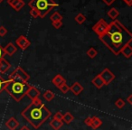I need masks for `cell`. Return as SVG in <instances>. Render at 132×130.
Segmentation results:
<instances>
[{
	"label": "cell",
	"mask_w": 132,
	"mask_h": 130,
	"mask_svg": "<svg viewBox=\"0 0 132 130\" xmlns=\"http://www.w3.org/2000/svg\"><path fill=\"white\" fill-rule=\"evenodd\" d=\"M100 40L111 53L119 55L121 50L131 42L132 33L120 21L114 20L109 24L108 30Z\"/></svg>",
	"instance_id": "cell-1"
},
{
	"label": "cell",
	"mask_w": 132,
	"mask_h": 130,
	"mask_svg": "<svg viewBox=\"0 0 132 130\" xmlns=\"http://www.w3.org/2000/svg\"><path fill=\"white\" fill-rule=\"evenodd\" d=\"M21 116L33 126L39 128L50 117L52 113L40 99H35L21 112Z\"/></svg>",
	"instance_id": "cell-2"
},
{
	"label": "cell",
	"mask_w": 132,
	"mask_h": 130,
	"mask_svg": "<svg viewBox=\"0 0 132 130\" xmlns=\"http://www.w3.org/2000/svg\"><path fill=\"white\" fill-rule=\"evenodd\" d=\"M31 85L28 82H24L22 81H10V82L6 85V92L15 99L16 102H20L24 97L26 95V92L29 90Z\"/></svg>",
	"instance_id": "cell-3"
},
{
	"label": "cell",
	"mask_w": 132,
	"mask_h": 130,
	"mask_svg": "<svg viewBox=\"0 0 132 130\" xmlns=\"http://www.w3.org/2000/svg\"><path fill=\"white\" fill-rule=\"evenodd\" d=\"M31 8H35L39 13V17L44 18L53 8L58 7V4L54 0H31L28 3Z\"/></svg>",
	"instance_id": "cell-4"
},
{
	"label": "cell",
	"mask_w": 132,
	"mask_h": 130,
	"mask_svg": "<svg viewBox=\"0 0 132 130\" xmlns=\"http://www.w3.org/2000/svg\"><path fill=\"white\" fill-rule=\"evenodd\" d=\"M8 79L12 80V81H24V82H27L30 80V76L24 69L21 68L20 66H18L17 68H15V70H14V72H12L11 74H10Z\"/></svg>",
	"instance_id": "cell-5"
},
{
	"label": "cell",
	"mask_w": 132,
	"mask_h": 130,
	"mask_svg": "<svg viewBox=\"0 0 132 130\" xmlns=\"http://www.w3.org/2000/svg\"><path fill=\"white\" fill-rule=\"evenodd\" d=\"M109 27V24L104 20V19H100L93 26H92V31L96 33V34L100 37L103 36L105 33L107 32Z\"/></svg>",
	"instance_id": "cell-6"
},
{
	"label": "cell",
	"mask_w": 132,
	"mask_h": 130,
	"mask_svg": "<svg viewBox=\"0 0 132 130\" xmlns=\"http://www.w3.org/2000/svg\"><path fill=\"white\" fill-rule=\"evenodd\" d=\"M100 77L102 79V81H104L105 85H109L110 82L113 81V80L115 79V75L110 70H109L108 68H105L101 73L99 74Z\"/></svg>",
	"instance_id": "cell-7"
},
{
	"label": "cell",
	"mask_w": 132,
	"mask_h": 130,
	"mask_svg": "<svg viewBox=\"0 0 132 130\" xmlns=\"http://www.w3.org/2000/svg\"><path fill=\"white\" fill-rule=\"evenodd\" d=\"M15 44H17V46H18L21 50L24 51V50H26L28 47H29L30 44H31V42H30V41L28 40L26 36H24V35H20V36L17 37L16 40H15Z\"/></svg>",
	"instance_id": "cell-8"
},
{
	"label": "cell",
	"mask_w": 132,
	"mask_h": 130,
	"mask_svg": "<svg viewBox=\"0 0 132 130\" xmlns=\"http://www.w3.org/2000/svg\"><path fill=\"white\" fill-rule=\"evenodd\" d=\"M40 94H41L40 90H39L36 87L30 86L29 90H27L26 96H27L31 100H34V99H38L39 96H40Z\"/></svg>",
	"instance_id": "cell-9"
},
{
	"label": "cell",
	"mask_w": 132,
	"mask_h": 130,
	"mask_svg": "<svg viewBox=\"0 0 132 130\" xmlns=\"http://www.w3.org/2000/svg\"><path fill=\"white\" fill-rule=\"evenodd\" d=\"M52 83H53L54 86H56L57 88H59V87H61L62 85L65 84L66 80L64 79L61 74H57V75H55L54 77H53V79L52 80Z\"/></svg>",
	"instance_id": "cell-10"
},
{
	"label": "cell",
	"mask_w": 132,
	"mask_h": 130,
	"mask_svg": "<svg viewBox=\"0 0 132 130\" xmlns=\"http://www.w3.org/2000/svg\"><path fill=\"white\" fill-rule=\"evenodd\" d=\"M83 90H84V89H83V87L81 86L79 82H74L73 84L70 87V90L75 96H79L80 94L83 91Z\"/></svg>",
	"instance_id": "cell-11"
},
{
	"label": "cell",
	"mask_w": 132,
	"mask_h": 130,
	"mask_svg": "<svg viewBox=\"0 0 132 130\" xmlns=\"http://www.w3.org/2000/svg\"><path fill=\"white\" fill-rule=\"evenodd\" d=\"M17 51V48L15 46V44H12V42H9V44H7L6 46L4 47V51L6 54L9 55V56H12V55H14L15 53H16Z\"/></svg>",
	"instance_id": "cell-12"
},
{
	"label": "cell",
	"mask_w": 132,
	"mask_h": 130,
	"mask_svg": "<svg viewBox=\"0 0 132 130\" xmlns=\"http://www.w3.org/2000/svg\"><path fill=\"white\" fill-rule=\"evenodd\" d=\"M18 126H19V122L14 117H10L6 122V126L9 130H15Z\"/></svg>",
	"instance_id": "cell-13"
},
{
	"label": "cell",
	"mask_w": 132,
	"mask_h": 130,
	"mask_svg": "<svg viewBox=\"0 0 132 130\" xmlns=\"http://www.w3.org/2000/svg\"><path fill=\"white\" fill-rule=\"evenodd\" d=\"M11 67V64L7 62L5 58L0 60V72L1 73H6L7 71Z\"/></svg>",
	"instance_id": "cell-14"
},
{
	"label": "cell",
	"mask_w": 132,
	"mask_h": 130,
	"mask_svg": "<svg viewBox=\"0 0 132 130\" xmlns=\"http://www.w3.org/2000/svg\"><path fill=\"white\" fill-rule=\"evenodd\" d=\"M92 118V122H90V127H92L93 129H97L100 126L102 125V120L101 118H99L96 116H93V117H90Z\"/></svg>",
	"instance_id": "cell-15"
},
{
	"label": "cell",
	"mask_w": 132,
	"mask_h": 130,
	"mask_svg": "<svg viewBox=\"0 0 132 130\" xmlns=\"http://www.w3.org/2000/svg\"><path fill=\"white\" fill-rule=\"evenodd\" d=\"M120 53L123 56H125V58L129 59L130 57L132 56V47H131V45H130V44H127V45L121 50Z\"/></svg>",
	"instance_id": "cell-16"
},
{
	"label": "cell",
	"mask_w": 132,
	"mask_h": 130,
	"mask_svg": "<svg viewBox=\"0 0 132 130\" xmlns=\"http://www.w3.org/2000/svg\"><path fill=\"white\" fill-rule=\"evenodd\" d=\"M92 83L94 85V86L96 87L97 89H101L103 86H105L104 84V81H102V79H101V77H100V75L98 74L96 77L93 78V80L92 81Z\"/></svg>",
	"instance_id": "cell-17"
},
{
	"label": "cell",
	"mask_w": 132,
	"mask_h": 130,
	"mask_svg": "<svg viewBox=\"0 0 132 130\" xmlns=\"http://www.w3.org/2000/svg\"><path fill=\"white\" fill-rule=\"evenodd\" d=\"M49 124H50V126H51L53 130H59L62 126H63V122H62V121L56 120V119L51 120V122H50Z\"/></svg>",
	"instance_id": "cell-18"
},
{
	"label": "cell",
	"mask_w": 132,
	"mask_h": 130,
	"mask_svg": "<svg viewBox=\"0 0 132 130\" xmlns=\"http://www.w3.org/2000/svg\"><path fill=\"white\" fill-rule=\"evenodd\" d=\"M108 15H109V17H110V19H112L113 21L117 20L118 16L119 15V12L118 11L115 7H112L108 11Z\"/></svg>",
	"instance_id": "cell-19"
},
{
	"label": "cell",
	"mask_w": 132,
	"mask_h": 130,
	"mask_svg": "<svg viewBox=\"0 0 132 130\" xmlns=\"http://www.w3.org/2000/svg\"><path fill=\"white\" fill-rule=\"evenodd\" d=\"M43 97H44V99H45L46 101H52L53 99H54L55 94L53 93V91L48 90H45V91H44V93L43 94Z\"/></svg>",
	"instance_id": "cell-20"
},
{
	"label": "cell",
	"mask_w": 132,
	"mask_h": 130,
	"mask_svg": "<svg viewBox=\"0 0 132 130\" xmlns=\"http://www.w3.org/2000/svg\"><path fill=\"white\" fill-rule=\"evenodd\" d=\"M10 81H11V80H9V79L5 80L2 76L0 75V94L2 93V91H4V90H6V85L10 82Z\"/></svg>",
	"instance_id": "cell-21"
},
{
	"label": "cell",
	"mask_w": 132,
	"mask_h": 130,
	"mask_svg": "<svg viewBox=\"0 0 132 130\" xmlns=\"http://www.w3.org/2000/svg\"><path fill=\"white\" fill-rule=\"evenodd\" d=\"M73 119H74V117L70 112H66L64 115H62V122L66 123V124H70Z\"/></svg>",
	"instance_id": "cell-22"
},
{
	"label": "cell",
	"mask_w": 132,
	"mask_h": 130,
	"mask_svg": "<svg viewBox=\"0 0 132 130\" xmlns=\"http://www.w3.org/2000/svg\"><path fill=\"white\" fill-rule=\"evenodd\" d=\"M50 20L53 22H56V21H62V15H61L59 12L55 11L54 13H53V15H51L50 16Z\"/></svg>",
	"instance_id": "cell-23"
},
{
	"label": "cell",
	"mask_w": 132,
	"mask_h": 130,
	"mask_svg": "<svg viewBox=\"0 0 132 130\" xmlns=\"http://www.w3.org/2000/svg\"><path fill=\"white\" fill-rule=\"evenodd\" d=\"M74 20H75V22H77V24H82L83 23L86 21V16H85L83 14L80 13V14H78L75 17H74Z\"/></svg>",
	"instance_id": "cell-24"
},
{
	"label": "cell",
	"mask_w": 132,
	"mask_h": 130,
	"mask_svg": "<svg viewBox=\"0 0 132 130\" xmlns=\"http://www.w3.org/2000/svg\"><path fill=\"white\" fill-rule=\"evenodd\" d=\"M87 55H88L89 57H90V59H93V58H95L96 56H97V54H98V51H97V50L95 49V48H93V47H90V49L87 51Z\"/></svg>",
	"instance_id": "cell-25"
},
{
	"label": "cell",
	"mask_w": 132,
	"mask_h": 130,
	"mask_svg": "<svg viewBox=\"0 0 132 130\" xmlns=\"http://www.w3.org/2000/svg\"><path fill=\"white\" fill-rule=\"evenodd\" d=\"M125 105H126V101L123 99H118L117 100L115 101V106L117 107L118 108H119V109H122L125 107Z\"/></svg>",
	"instance_id": "cell-26"
},
{
	"label": "cell",
	"mask_w": 132,
	"mask_h": 130,
	"mask_svg": "<svg viewBox=\"0 0 132 130\" xmlns=\"http://www.w3.org/2000/svg\"><path fill=\"white\" fill-rule=\"evenodd\" d=\"M24 2L23 1V0H20V1H19V2L17 3L15 6H14L13 9L15 10V11H16V12H19L23 7H24Z\"/></svg>",
	"instance_id": "cell-27"
},
{
	"label": "cell",
	"mask_w": 132,
	"mask_h": 130,
	"mask_svg": "<svg viewBox=\"0 0 132 130\" xmlns=\"http://www.w3.org/2000/svg\"><path fill=\"white\" fill-rule=\"evenodd\" d=\"M58 89L60 90V91H62L63 94H66L67 92L69 91V90H70V86H68V85L65 83V84H63V85H62L61 87H59Z\"/></svg>",
	"instance_id": "cell-28"
},
{
	"label": "cell",
	"mask_w": 132,
	"mask_h": 130,
	"mask_svg": "<svg viewBox=\"0 0 132 130\" xmlns=\"http://www.w3.org/2000/svg\"><path fill=\"white\" fill-rule=\"evenodd\" d=\"M52 25L55 28V29H60L62 26V21H56V22L52 23Z\"/></svg>",
	"instance_id": "cell-29"
},
{
	"label": "cell",
	"mask_w": 132,
	"mask_h": 130,
	"mask_svg": "<svg viewBox=\"0 0 132 130\" xmlns=\"http://www.w3.org/2000/svg\"><path fill=\"white\" fill-rule=\"evenodd\" d=\"M30 15H31V16L34 17V18H37V17H39L38 11L35 10V8H31V10H30Z\"/></svg>",
	"instance_id": "cell-30"
},
{
	"label": "cell",
	"mask_w": 132,
	"mask_h": 130,
	"mask_svg": "<svg viewBox=\"0 0 132 130\" xmlns=\"http://www.w3.org/2000/svg\"><path fill=\"white\" fill-rule=\"evenodd\" d=\"M7 33V29L5 26H0V36H5Z\"/></svg>",
	"instance_id": "cell-31"
},
{
	"label": "cell",
	"mask_w": 132,
	"mask_h": 130,
	"mask_svg": "<svg viewBox=\"0 0 132 130\" xmlns=\"http://www.w3.org/2000/svg\"><path fill=\"white\" fill-rule=\"evenodd\" d=\"M53 119H56V120L62 121V114L61 112H56L53 116Z\"/></svg>",
	"instance_id": "cell-32"
},
{
	"label": "cell",
	"mask_w": 132,
	"mask_h": 130,
	"mask_svg": "<svg viewBox=\"0 0 132 130\" xmlns=\"http://www.w3.org/2000/svg\"><path fill=\"white\" fill-rule=\"evenodd\" d=\"M5 55H6V53H5V51H4V48L0 45V60L4 58Z\"/></svg>",
	"instance_id": "cell-33"
},
{
	"label": "cell",
	"mask_w": 132,
	"mask_h": 130,
	"mask_svg": "<svg viewBox=\"0 0 132 130\" xmlns=\"http://www.w3.org/2000/svg\"><path fill=\"white\" fill-rule=\"evenodd\" d=\"M90 122H92V118H90V117L85 118V120H84L85 125H86V126H90Z\"/></svg>",
	"instance_id": "cell-34"
},
{
	"label": "cell",
	"mask_w": 132,
	"mask_h": 130,
	"mask_svg": "<svg viewBox=\"0 0 132 130\" xmlns=\"http://www.w3.org/2000/svg\"><path fill=\"white\" fill-rule=\"evenodd\" d=\"M102 1L107 5V6H110V5H112L114 2H115L116 0H102Z\"/></svg>",
	"instance_id": "cell-35"
},
{
	"label": "cell",
	"mask_w": 132,
	"mask_h": 130,
	"mask_svg": "<svg viewBox=\"0 0 132 130\" xmlns=\"http://www.w3.org/2000/svg\"><path fill=\"white\" fill-rule=\"evenodd\" d=\"M127 101L129 105H132V94H130L128 98H127Z\"/></svg>",
	"instance_id": "cell-36"
},
{
	"label": "cell",
	"mask_w": 132,
	"mask_h": 130,
	"mask_svg": "<svg viewBox=\"0 0 132 130\" xmlns=\"http://www.w3.org/2000/svg\"><path fill=\"white\" fill-rule=\"evenodd\" d=\"M123 2H125L128 6H132V0H122Z\"/></svg>",
	"instance_id": "cell-37"
},
{
	"label": "cell",
	"mask_w": 132,
	"mask_h": 130,
	"mask_svg": "<svg viewBox=\"0 0 132 130\" xmlns=\"http://www.w3.org/2000/svg\"><path fill=\"white\" fill-rule=\"evenodd\" d=\"M19 1H20V0H14V1H13V3H12V4H11V5H10V6H11V7H12V8H13V7H14V6H15V5H16V4H17V3H18V2H19Z\"/></svg>",
	"instance_id": "cell-38"
},
{
	"label": "cell",
	"mask_w": 132,
	"mask_h": 130,
	"mask_svg": "<svg viewBox=\"0 0 132 130\" xmlns=\"http://www.w3.org/2000/svg\"><path fill=\"white\" fill-rule=\"evenodd\" d=\"M19 130H31L30 129L29 127H28V126H22V127L20 128V129Z\"/></svg>",
	"instance_id": "cell-39"
},
{
	"label": "cell",
	"mask_w": 132,
	"mask_h": 130,
	"mask_svg": "<svg viewBox=\"0 0 132 130\" xmlns=\"http://www.w3.org/2000/svg\"><path fill=\"white\" fill-rule=\"evenodd\" d=\"M13 1H14V0H7V4L10 6V5H11L12 3H13Z\"/></svg>",
	"instance_id": "cell-40"
},
{
	"label": "cell",
	"mask_w": 132,
	"mask_h": 130,
	"mask_svg": "<svg viewBox=\"0 0 132 130\" xmlns=\"http://www.w3.org/2000/svg\"><path fill=\"white\" fill-rule=\"evenodd\" d=\"M3 1H4V0H0V4H1V3H2Z\"/></svg>",
	"instance_id": "cell-41"
}]
</instances>
